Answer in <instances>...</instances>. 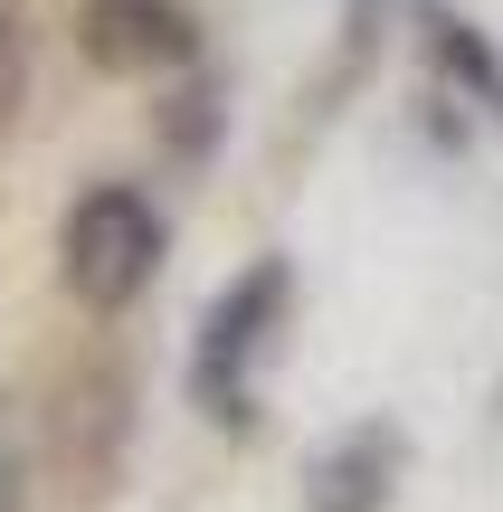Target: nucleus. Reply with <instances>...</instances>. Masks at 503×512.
<instances>
[{
    "instance_id": "f257e3e1",
    "label": "nucleus",
    "mask_w": 503,
    "mask_h": 512,
    "mask_svg": "<svg viewBox=\"0 0 503 512\" xmlns=\"http://www.w3.org/2000/svg\"><path fill=\"white\" fill-rule=\"evenodd\" d=\"M162 275V209L133 181H95L57 219V285L86 313H133Z\"/></svg>"
},
{
    "instance_id": "f03ea898",
    "label": "nucleus",
    "mask_w": 503,
    "mask_h": 512,
    "mask_svg": "<svg viewBox=\"0 0 503 512\" xmlns=\"http://www.w3.org/2000/svg\"><path fill=\"white\" fill-rule=\"evenodd\" d=\"M285 304H295V266H285V256H257V266L200 313V342H190V399H200V418H219V427L257 418V361H266V342H276Z\"/></svg>"
},
{
    "instance_id": "7ed1b4c3",
    "label": "nucleus",
    "mask_w": 503,
    "mask_h": 512,
    "mask_svg": "<svg viewBox=\"0 0 503 512\" xmlns=\"http://www.w3.org/2000/svg\"><path fill=\"white\" fill-rule=\"evenodd\" d=\"M76 48H86V67H105V76H171V67L200 57V29H190L181 0H86Z\"/></svg>"
},
{
    "instance_id": "20e7f679",
    "label": "nucleus",
    "mask_w": 503,
    "mask_h": 512,
    "mask_svg": "<svg viewBox=\"0 0 503 512\" xmlns=\"http://www.w3.org/2000/svg\"><path fill=\"white\" fill-rule=\"evenodd\" d=\"M390 484H399V427H352L333 456L314 465V512H390Z\"/></svg>"
},
{
    "instance_id": "39448f33",
    "label": "nucleus",
    "mask_w": 503,
    "mask_h": 512,
    "mask_svg": "<svg viewBox=\"0 0 503 512\" xmlns=\"http://www.w3.org/2000/svg\"><path fill=\"white\" fill-rule=\"evenodd\" d=\"M418 19H428V48H437V67H447V76H466V86H475V95H485V105L503 114V57H494V48H485V38H475L456 10H418Z\"/></svg>"
},
{
    "instance_id": "423d86ee",
    "label": "nucleus",
    "mask_w": 503,
    "mask_h": 512,
    "mask_svg": "<svg viewBox=\"0 0 503 512\" xmlns=\"http://www.w3.org/2000/svg\"><path fill=\"white\" fill-rule=\"evenodd\" d=\"M19 48H29V0H0V124H10V86H19Z\"/></svg>"
},
{
    "instance_id": "0eeeda50",
    "label": "nucleus",
    "mask_w": 503,
    "mask_h": 512,
    "mask_svg": "<svg viewBox=\"0 0 503 512\" xmlns=\"http://www.w3.org/2000/svg\"><path fill=\"white\" fill-rule=\"evenodd\" d=\"M0 512H19V456H10V437H0Z\"/></svg>"
}]
</instances>
